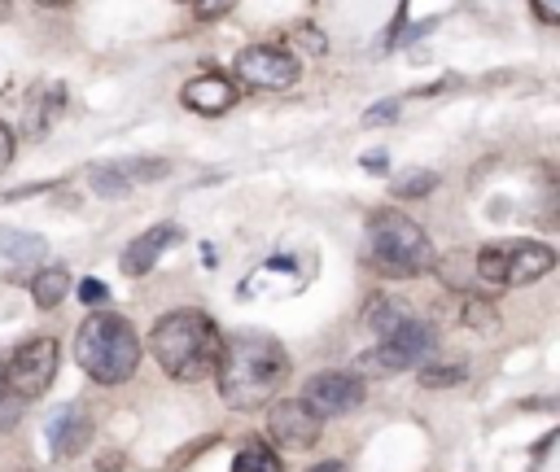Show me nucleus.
<instances>
[{"label": "nucleus", "mask_w": 560, "mask_h": 472, "mask_svg": "<svg viewBox=\"0 0 560 472\" xmlns=\"http://www.w3.org/2000/svg\"><path fill=\"white\" fill-rule=\"evenodd\" d=\"M289 380V354L267 332H236L223 341L214 363V385L228 411H262L276 402L280 385Z\"/></svg>", "instance_id": "1"}, {"label": "nucleus", "mask_w": 560, "mask_h": 472, "mask_svg": "<svg viewBox=\"0 0 560 472\" xmlns=\"http://www.w3.org/2000/svg\"><path fill=\"white\" fill-rule=\"evenodd\" d=\"M219 350H223V337H219L214 319L192 306L166 310L149 332V354L158 358V367L171 380H184V385L206 380L219 363Z\"/></svg>", "instance_id": "2"}, {"label": "nucleus", "mask_w": 560, "mask_h": 472, "mask_svg": "<svg viewBox=\"0 0 560 472\" xmlns=\"http://www.w3.org/2000/svg\"><path fill=\"white\" fill-rule=\"evenodd\" d=\"M74 363L96 385H122L140 367V337L114 310H92L74 332Z\"/></svg>", "instance_id": "3"}, {"label": "nucleus", "mask_w": 560, "mask_h": 472, "mask_svg": "<svg viewBox=\"0 0 560 472\" xmlns=\"http://www.w3.org/2000/svg\"><path fill=\"white\" fill-rule=\"evenodd\" d=\"M363 258H368L372 271H381L389 280H411V275L438 267V253H433L429 236L402 210H376L372 214L368 236H363Z\"/></svg>", "instance_id": "4"}, {"label": "nucleus", "mask_w": 560, "mask_h": 472, "mask_svg": "<svg viewBox=\"0 0 560 472\" xmlns=\"http://www.w3.org/2000/svg\"><path fill=\"white\" fill-rule=\"evenodd\" d=\"M556 267V249L542 240H494L472 253V280L486 288H521Z\"/></svg>", "instance_id": "5"}, {"label": "nucleus", "mask_w": 560, "mask_h": 472, "mask_svg": "<svg viewBox=\"0 0 560 472\" xmlns=\"http://www.w3.org/2000/svg\"><path fill=\"white\" fill-rule=\"evenodd\" d=\"M438 350V337L424 319H402L385 332V341L376 350H368L359 363L368 371H407V367H420L429 363V354Z\"/></svg>", "instance_id": "6"}, {"label": "nucleus", "mask_w": 560, "mask_h": 472, "mask_svg": "<svg viewBox=\"0 0 560 472\" xmlns=\"http://www.w3.org/2000/svg\"><path fill=\"white\" fill-rule=\"evenodd\" d=\"M57 358H61V350H57V341L52 337H31V341H22L13 354H9V363L0 367L4 371V385L13 389V398H39L48 385H52V376H57Z\"/></svg>", "instance_id": "7"}, {"label": "nucleus", "mask_w": 560, "mask_h": 472, "mask_svg": "<svg viewBox=\"0 0 560 472\" xmlns=\"http://www.w3.org/2000/svg\"><path fill=\"white\" fill-rule=\"evenodd\" d=\"M232 70H236V79L245 87H258V92H284L302 74L298 57L284 52V48H276V44H249V48H241L236 61H232Z\"/></svg>", "instance_id": "8"}, {"label": "nucleus", "mask_w": 560, "mask_h": 472, "mask_svg": "<svg viewBox=\"0 0 560 472\" xmlns=\"http://www.w3.org/2000/svg\"><path fill=\"white\" fill-rule=\"evenodd\" d=\"M363 393H368V389H363V376L332 367V371H315V376L302 385L298 402L324 424V420H337V415L354 411V406L363 402Z\"/></svg>", "instance_id": "9"}, {"label": "nucleus", "mask_w": 560, "mask_h": 472, "mask_svg": "<svg viewBox=\"0 0 560 472\" xmlns=\"http://www.w3.org/2000/svg\"><path fill=\"white\" fill-rule=\"evenodd\" d=\"M162 175H171V162H162V157H122V162H105V166L88 170L96 197H127L131 188H144Z\"/></svg>", "instance_id": "10"}, {"label": "nucleus", "mask_w": 560, "mask_h": 472, "mask_svg": "<svg viewBox=\"0 0 560 472\" xmlns=\"http://www.w3.org/2000/svg\"><path fill=\"white\" fill-rule=\"evenodd\" d=\"M267 437L280 450H311L319 441V420L298 398H284V402H276L267 411Z\"/></svg>", "instance_id": "11"}, {"label": "nucleus", "mask_w": 560, "mask_h": 472, "mask_svg": "<svg viewBox=\"0 0 560 472\" xmlns=\"http://www.w3.org/2000/svg\"><path fill=\"white\" fill-rule=\"evenodd\" d=\"M179 227L175 223H153V227H144L127 249H122V275H149L153 267H158V258L171 249V245H179Z\"/></svg>", "instance_id": "12"}, {"label": "nucleus", "mask_w": 560, "mask_h": 472, "mask_svg": "<svg viewBox=\"0 0 560 472\" xmlns=\"http://www.w3.org/2000/svg\"><path fill=\"white\" fill-rule=\"evenodd\" d=\"M92 441V420L83 406H61L52 420H48V450L57 463L83 455V446Z\"/></svg>", "instance_id": "13"}, {"label": "nucleus", "mask_w": 560, "mask_h": 472, "mask_svg": "<svg viewBox=\"0 0 560 472\" xmlns=\"http://www.w3.org/2000/svg\"><path fill=\"white\" fill-rule=\"evenodd\" d=\"M179 101L192 109V114H223V109H232L236 105V83H228L223 74H197V79H188L184 83V92H179Z\"/></svg>", "instance_id": "14"}, {"label": "nucleus", "mask_w": 560, "mask_h": 472, "mask_svg": "<svg viewBox=\"0 0 560 472\" xmlns=\"http://www.w3.org/2000/svg\"><path fill=\"white\" fill-rule=\"evenodd\" d=\"M66 297H70V271H66V267H44V271H35V280H31V302H35L39 310L61 306Z\"/></svg>", "instance_id": "15"}, {"label": "nucleus", "mask_w": 560, "mask_h": 472, "mask_svg": "<svg viewBox=\"0 0 560 472\" xmlns=\"http://www.w3.org/2000/svg\"><path fill=\"white\" fill-rule=\"evenodd\" d=\"M66 109V87L61 83H48L44 87V96L31 105V118H26V135L31 140H39V135H48V127L57 122V114Z\"/></svg>", "instance_id": "16"}, {"label": "nucleus", "mask_w": 560, "mask_h": 472, "mask_svg": "<svg viewBox=\"0 0 560 472\" xmlns=\"http://www.w3.org/2000/svg\"><path fill=\"white\" fill-rule=\"evenodd\" d=\"M48 253V240L35 232H18V227H0V258L9 262H35Z\"/></svg>", "instance_id": "17"}, {"label": "nucleus", "mask_w": 560, "mask_h": 472, "mask_svg": "<svg viewBox=\"0 0 560 472\" xmlns=\"http://www.w3.org/2000/svg\"><path fill=\"white\" fill-rule=\"evenodd\" d=\"M232 472H284V468H280V459H276L271 446L245 441V446L236 450V459H232Z\"/></svg>", "instance_id": "18"}, {"label": "nucleus", "mask_w": 560, "mask_h": 472, "mask_svg": "<svg viewBox=\"0 0 560 472\" xmlns=\"http://www.w3.org/2000/svg\"><path fill=\"white\" fill-rule=\"evenodd\" d=\"M402 319H407V315H402L385 293H372V302L363 306V328H372V332H381V337H385L394 323H402Z\"/></svg>", "instance_id": "19"}, {"label": "nucleus", "mask_w": 560, "mask_h": 472, "mask_svg": "<svg viewBox=\"0 0 560 472\" xmlns=\"http://www.w3.org/2000/svg\"><path fill=\"white\" fill-rule=\"evenodd\" d=\"M459 319H464L468 328H477V332H499V315H494V306H490L486 297H477V293H468V297H464Z\"/></svg>", "instance_id": "20"}, {"label": "nucleus", "mask_w": 560, "mask_h": 472, "mask_svg": "<svg viewBox=\"0 0 560 472\" xmlns=\"http://www.w3.org/2000/svg\"><path fill=\"white\" fill-rule=\"evenodd\" d=\"M468 376L464 363H420V385L424 389H446V385H459Z\"/></svg>", "instance_id": "21"}, {"label": "nucleus", "mask_w": 560, "mask_h": 472, "mask_svg": "<svg viewBox=\"0 0 560 472\" xmlns=\"http://www.w3.org/2000/svg\"><path fill=\"white\" fill-rule=\"evenodd\" d=\"M438 188V170H407L394 179V192L398 197H429Z\"/></svg>", "instance_id": "22"}, {"label": "nucleus", "mask_w": 560, "mask_h": 472, "mask_svg": "<svg viewBox=\"0 0 560 472\" xmlns=\"http://www.w3.org/2000/svg\"><path fill=\"white\" fill-rule=\"evenodd\" d=\"M22 415V398H13V389L4 385V371H0V433H9Z\"/></svg>", "instance_id": "23"}, {"label": "nucleus", "mask_w": 560, "mask_h": 472, "mask_svg": "<svg viewBox=\"0 0 560 472\" xmlns=\"http://www.w3.org/2000/svg\"><path fill=\"white\" fill-rule=\"evenodd\" d=\"M394 114H398V101H385V105H372V109L363 114V127H376V122H394Z\"/></svg>", "instance_id": "24"}, {"label": "nucleus", "mask_w": 560, "mask_h": 472, "mask_svg": "<svg viewBox=\"0 0 560 472\" xmlns=\"http://www.w3.org/2000/svg\"><path fill=\"white\" fill-rule=\"evenodd\" d=\"M79 297H83L88 306H101V302L109 297V288H105L101 280H79Z\"/></svg>", "instance_id": "25"}, {"label": "nucleus", "mask_w": 560, "mask_h": 472, "mask_svg": "<svg viewBox=\"0 0 560 472\" xmlns=\"http://www.w3.org/2000/svg\"><path fill=\"white\" fill-rule=\"evenodd\" d=\"M236 0H192V9H197V17H219V13H228Z\"/></svg>", "instance_id": "26"}, {"label": "nucleus", "mask_w": 560, "mask_h": 472, "mask_svg": "<svg viewBox=\"0 0 560 472\" xmlns=\"http://www.w3.org/2000/svg\"><path fill=\"white\" fill-rule=\"evenodd\" d=\"M44 188H52V184H26V188H13V192H0V205H9V201H26V197H35V192H44Z\"/></svg>", "instance_id": "27"}, {"label": "nucleus", "mask_w": 560, "mask_h": 472, "mask_svg": "<svg viewBox=\"0 0 560 472\" xmlns=\"http://www.w3.org/2000/svg\"><path fill=\"white\" fill-rule=\"evenodd\" d=\"M542 22H560V0H529Z\"/></svg>", "instance_id": "28"}, {"label": "nucleus", "mask_w": 560, "mask_h": 472, "mask_svg": "<svg viewBox=\"0 0 560 472\" xmlns=\"http://www.w3.org/2000/svg\"><path fill=\"white\" fill-rule=\"evenodd\" d=\"M298 35L311 44V52H328V39H324V31H311V26H298Z\"/></svg>", "instance_id": "29"}, {"label": "nucleus", "mask_w": 560, "mask_h": 472, "mask_svg": "<svg viewBox=\"0 0 560 472\" xmlns=\"http://www.w3.org/2000/svg\"><path fill=\"white\" fill-rule=\"evenodd\" d=\"M9 162H13V131L0 122V170H4Z\"/></svg>", "instance_id": "30"}, {"label": "nucleus", "mask_w": 560, "mask_h": 472, "mask_svg": "<svg viewBox=\"0 0 560 472\" xmlns=\"http://www.w3.org/2000/svg\"><path fill=\"white\" fill-rule=\"evenodd\" d=\"M96 472H122V455H118V450L101 455V459H96Z\"/></svg>", "instance_id": "31"}, {"label": "nucleus", "mask_w": 560, "mask_h": 472, "mask_svg": "<svg viewBox=\"0 0 560 472\" xmlns=\"http://www.w3.org/2000/svg\"><path fill=\"white\" fill-rule=\"evenodd\" d=\"M306 472H350L341 459H324V463H315V468H306Z\"/></svg>", "instance_id": "32"}, {"label": "nucleus", "mask_w": 560, "mask_h": 472, "mask_svg": "<svg viewBox=\"0 0 560 472\" xmlns=\"http://www.w3.org/2000/svg\"><path fill=\"white\" fill-rule=\"evenodd\" d=\"M363 166H368V170H381V166H385V157H381V153H368V157H363Z\"/></svg>", "instance_id": "33"}, {"label": "nucleus", "mask_w": 560, "mask_h": 472, "mask_svg": "<svg viewBox=\"0 0 560 472\" xmlns=\"http://www.w3.org/2000/svg\"><path fill=\"white\" fill-rule=\"evenodd\" d=\"M9 13H13V0H0V22H4Z\"/></svg>", "instance_id": "34"}, {"label": "nucleus", "mask_w": 560, "mask_h": 472, "mask_svg": "<svg viewBox=\"0 0 560 472\" xmlns=\"http://www.w3.org/2000/svg\"><path fill=\"white\" fill-rule=\"evenodd\" d=\"M35 4H44V9H57V4H70V0H35Z\"/></svg>", "instance_id": "35"}]
</instances>
